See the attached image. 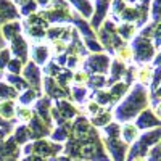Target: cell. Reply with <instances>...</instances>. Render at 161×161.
Instances as JSON below:
<instances>
[{
	"instance_id": "obj_34",
	"label": "cell",
	"mask_w": 161,
	"mask_h": 161,
	"mask_svg": "<svg viewBox=\"0 0 161 161\" xmlns=\"http://www.w3.org/2000/svg\"><path fill=\"white\" fill-rule=\"evenodd\" d=\"M16 116L23 121V123H31V119H32V111L29 108H26V106H18L16 108Z\"/></svg>"
},
{
	"instance_id": "obj_32",
	"label": "cell",
	"mask_w": 161,
	"mask_h": 161,
	"mask_svg": "<svg viewBox=\"0 0 161 161\" xmlns=\"http://www.w3.org/2000/svg\"><path fill=\"white\" fill-rule=\"evenodd\" d=\"M152 44L155 47V50H161V23L155 24V28H153V32H152Z\"/></svg>"
},
{
	"instance_id": "obj_38",
	"label": "cell",
	"mask_w": 161,
	"mask_h": 161,
	"mask_svg": "<svg viewBox=\"0 0 161 161\" xmlns=\"http://www.w3.org/2000/svg\"><path fill=\"white\" fill-rule=\"evenodd\" d=\"M124 10H126V3L123 2V0H113V5H111V15H113V18H118Z\"/></svg>"
},
{
	"instance_id": "obj_10",
	"label": "cell",
	"mask_w": 161,
	"mask_h": 161,
	"mask_svg": "<svg viewBox=\"0 0 161 161\" xmlns=\"http://www.w3.org/2000/svg\"><path fill=\"white\" fill-rule=\"evenodd\" d=\"M95 7H97V11H95V15L92 16V28L95 31H98L102 21L106 16V11L110 8V0H97Z\"/></svg>"
},
{
	"instance_id": "obj_23",
	"label": "cell",
	"mask_w": 161,
	"mask_h": 161,
	"mask_svg": "<svg viewBox=\"0 0 161 161\" xmlns=\"http://www.w3.org/2000/svg\"><path fill=\"white\" fill-rule=\"evenodd\" d=\"M111 118H113V113L110 110H102L98 114H95L92 118V124L93 126H108L111 123Z\"/></svg>"
},
{
	"instance_id": "obj_5",
	"label": "cell",
	"mask_w": 161,
	"mask_h": 161,
	"mask_svg": "<svg viewBox=\"0 0 161 161\" xmlns=\"http://www.w3.org/2000/svg\"><path fill=\"white\" fill-rule=\"evenodd\" d=\"M110 64H111V60H110L108 55H103V53H97V55H92V57H89V58L86 60L84 68H86V71H89V73L103 76L106 71H108Z\"/></svg>"
},
{
	"instance_id": "obj_44",
	"label": "cell",
	"mask_w": 161,
	"mask_h": 161,
	"mask_svg": "<svg viewBox=\"0 0 161 161\" xmlns=\"http://www.w3.org/2000/svg\"><path fill=\"white\" fill-rule=\"evenodd\" d=\"M45 73H47L48 76H52V74H53V76L57 77V76L61 73V69L57 66V63H48V64L45 66Z\"/></svg>"
},
{
	"instance_id": "obj_21",
	"label": "cell",
	"mask_w": 161,
	"mask_h": 161,
	"mask_svg": "<svg viewBox=\"0 0 161 161\" xmlns=\"http://www.w3.org/2000/svg\"><path fill=\"white\" fill-rule=\"evenodd\" d=\"M15 102L13 100H2L0 102V116L3 119H13L15 118Z\"/></svg>"
},
{
	"instance_id": "obj_22",
	"label": "cell",
	"mask_w": 161,
	"mask_h": 161,
	"mask_svg": "<svg viewBox=\"0 0 161 161\" xmlns=\"http://www.w3.org/2000/svg\"><path fill=\"white\" fill-rule=\"evenodd\" d=\"M127 90H129V86L124 84V82H116V84H113L111 89H110V95H111L113 103H116L118 100L123 98V97L126 95Z\"/></svg>"
},
{
	"instance_id": "obj_45",
	"label": "cell",
	"mask_w": 161,
	"mask_h": 161,
	"mask_svg": "<svg viewBox=\"0 0 161 161\" xmlns=\"http://www.w3.org/2000/svg\"><path fill=\"white\" fill-rule=\"evenodd\" d=\"M102 110H103V108H102L98 103H95V102H90V103L87 105V111H89V114H92V118L95 116V114H98Z\"/></svg>"
},
{
	"instance_id": "obj_19",
	"label": "cell",
	"mask_w": 161,
	"mask_h": 161,
	"mask_svg": "<svg viewBox=\"0 0 161 161\" xmlns=\"http://www.w3.org/2000/svg\"><path fill=\"white\" fill-rule=\"evenodd\" d=\"M50 100L48 98H42V100H39L37 105H36V111L37 114L42 118L45 121V124L50 126Z\"/></svg>"
},
{
	"instance_id": "obj_8",
	"label": "cell",
	"mask_w": 161,
	"mask_h": 161,
	"mask_svg": "<svg viewBox=\"0 0 161 161\" xmlns=\"http://www.w3.org/2000/svg\"><path fill=\"white\" fill-rule=\"evenodd\" d=\"M105 143L108 147V152L111 153L114 161H126V155L129 152L127 145L121 139H105Z\"/></svg>"
},
{
	"instance_id": "obj_52",
	"label": "cell",
	"mask_w": 161,
	"mask_h": 161,
	"mask_svg": "<svg viewBox=\"0 0 161 161\" xmlns=\"http://www.w3.org/2000/svg\"><path fill=\"white\" fill-rule=\"evenodd\" d=\"M15 2H16V3H19V5H23V3L28 2V0H15Z\"/></svg>"
},
{
	"instance_id": "obj_18",
	"label": "cell",
	"mask_w": 161,
	"mask_h": 161,
	"mask_svg": "<svg viewBox=\"0 0 161 161\" xmlns=\"http://www.w3.org/2000/svg\"><path fill=\"white\" fill-rule=\"evenodd\" d=\"M152 76H153V68L150 64H142V68L137 71L136 79L140 86H148L152 82Z\"/></svg>"
},
{
	"instance_id": "obj_28",
	"label": "cell",
	"mask_w": 161,
	"mask_h": 161,
	"mask_svg": "<svg viewBox=\"0 0 161 161\" xmlns=\"http://www.w3.org/2000/svg\"><path fill=\"white\" fill-rule=\"evenodd\" d=\"M150 16H152V23L153 24L161 23V0H152Z\"/></svg>"
},
{
	"instance_id": "obj_49",
	"label": "cell",
	"mask_w": 161,
	"mask_h": 161,
	"mask_svg": "<svg viewBox=\"0 0 161 161\" xmlns=\"http://www.w3.org/2000/svg\"><path fill=\"white\" fill-rule=\"evenodd\" d=\"M155 114H156V118H158V119H161V102L155 106Z\"/></svg>"
},
{
	"instance_id": "obj_29",
	"label": "cell",
	"mask_w": 161,
	"mask_h": 161,
	"mask_svg": "<svg viewBox=\"0 0 161 161\" xmlns=\"http://www.w3.org/2000/svg\"><path fill=\"white\" fill-rule=\"evenodd\" d=\"M68 129H69V124H66V123L60 124V126L55 129V132L52 134V139L55 140V142L66 140V137H68Z\"/></svg>"
},
{
	"instance_id": "obj_41",
	"label": "cell",
	"mask_w": 161,
	"mask_h": 161,
	"mask_svg": "<svg viewBox=\"0 0 161 161\" xmlns=\"http://www.w3.org/2000/svg\"><path fill=\"white\" fill-rule=\"evenodd\" d=\"M21 68H23V61H19L18 58L16 60H10L8 64H7V69L10 71V74H19L21 73Z\"/></svg>"
},
{
	"instance_id": "obj_46",
	"label": "cell",
	"mask_w": 161,
	"mask_h": 161,
	"mask_svg": "<svg viewBox=\"0 0 161 161\" xmlns=\"http://www.w3.org/2000/svg\"><path fill=\"white\" fill-rule=\"evenodd\" d=\"M10 61V52L8 50H2L0 52V69H3Z\"/></svg>"
},
{
	"instance_id": "obj_27",
	"label": "cell",
	"mask_w": 161,
	"mask_h": 161,
	"mask_svg": "<svg viewBox=\"0 0 161 161\" xmlns=\"http://www.w3.org/2000/svg\"><path fill=\"white\" fill-rule=\"evenodd\" d=\"M5 79L8 80L13 87H15V90H28V89H29L28 82H26L24 79H21L18 74H7Z\"/></svg>"
},
{
	"instance_id": "obj_48",
	"label": "cell",
	"mask_w": 161,
	"mask_h": 161,
	"mask_svg": "<svg viewBox=\"0 0 161 161\" xmlns=\"http://www.w3.org/2000/svg\"><path fill=\"white\" fill-rule=\"evenodd\" d=\"M152 61H153V64L156 66V68H161V50L156 52V55H155V58Z\"/></svg>"
},
{
	"instance_id": "obj_42",
	"label": "cell",
	"mask_w": 161,
	"mask_h": 161,
	"mask_svg": "<svg viewBox=\"0 0 161 161\" xmlns=\"http://www.w3.org/2000/svg\"><path fill=\"white\" fill-rule=\"evenodd\" d=\"M86 95H87V90H86L84 87H74V89H73V97H74V100H76V102L84 103Z\"/></svg>"
},
{
	"instance_id": "obj_47",
	"label": "cell",
	"mask_w": 161,
	"mask_h": 161,
	"mask_svg": "<svg viewBox=\"0 0 161 161\" xmlns=\"http://www.w3.org/2000/svg\"><path fill=\"white\" fill-rule=\"evenodd\" d=\"M152 97H153V98H152V105H153V106H156V105L161 102V86H159L153 93H152Z\"/></svg>"
},
{
	"instance_id": "obj_26",
	"label": "cell",
	"mask_w": 161,
	"mask_h": 161,
	"mask_svg": "<svg viewBox=\"0 0 161 161\" xmlns=\"http://www.w3.org/2000/svg\"><path fill=\"white\" fill-rule=\"evenodd\" d=\"M21 34V24L16 21V23H8L3 26V37L11 40V39H15L16 36Z\"/></svg>"
},
{
	"instance_id": "obj_51",
	"label": "cell",
	"mask_w": 161,
	"mask_h": 161,
	"mask_svg": "<svg viewBox=\"0 0 161 161\" xmlns=\"http://www.w3.org/2000/svg\"><path fill=\"white\" fill-rule=\"evenodd\" d=\"M152 0H140V3H145V5H150Z\"/></svg>"
},
{
	"instance_id": "obj_12",
	"label": "cell",
	"mask_w": 161,
	"mask_h": 161,
	"mask_svg": "<svg viewBox=\"0 0 161 161\" xmlns=\"http://www.w3.org/2000/svg\"><path fill=\"white\" fill-rule=\"evenodd\" d=\"M19 15L16 8L8 0H0V23H5L8 19H18Z\"/></svg>"
},
{
	"instance_id": "obj_33",
	"label": "cell",
	"mask_w": 161,
	"mask_h": 161,
	"mask_svg": "<svg viewBox=\"0 0 161 161\" xmlns=\"http://www.w3.org/2000/svg\"><path fill=\"white\" fill-rule=\"evenodd\" d=\"M89 86L92 89H102V87L106 86V79H105V76L93 74L92 77H89Z\"/></svg>"
},
{
	"instance_id": "obj_7",
	"label": "cell",
	"mask_w": 161,
	"mask_h": 161,
	"mask_svg": "<svg viewBox=\"0 0 161 161\" xmlns=\"http://www.w3.org/2000/svg\"><path fill=\"white\" fill-rule=\"evenodd\" d=\"M24 80L28 82L29 89L34 90L37 95L40 93V69L37 68V64L29 61L28 64L24 66Z\"/></svg>"
},
{
	"instance_id": "obj_50",
	"label": "cell",
	"mask_w": 161,
	"mask_h": 161,
	"mask_svg": "<svg viewBox=\"0 0 161 161\" xmlns=\"http://www.w3.org/2000/svg\"><path fill=\"white\" fill-rule=\"evenodd\" d=\"M37 2L40 3V7H45V5H47V3L50 2V0H37Z\"/></svg>"
},
{
	"instance_id": "obj_2",
	"label": "cell",
	"mask_w": 161,
	"mask_h": 161,
	"mask_svg": "<svg viewBox=\"0 0 161 161\" xmlns=\"http://www.w3.org/2000/svg\"><path fill=\"white\" fill-rule=\"evenodd\" d=\"M161 140V127L145 130L139 139L132 143V147L127 152V161H132L134 158H145L147 153L150 152L152 147H155Z\"/></svg>"
},
{
	"instance_id": "obj_9",
	"label": "cell",
	"mask_w": 161,
	"mask_h": 161,
	"mask_svg": "<svg viewBox=\"0 0 161 161\" xmlns=\"http://www.w3.org/2000/svg\"><path fill=\"white\" fill-rule=\"evenodd\" d=\"M11 52L15 53V57L19 61H26L28 60V52H29V45L24 40V37L19 34L15 39H11Z\"/></svg>"
},
{
	"instance_id": "obj_20",
	"label": "cell",
	"mask_w": 161,
	"mask_h": 161,
	"mask_svg": "<svg viewBox=\"0 0 161 161\" xmlns=\"http://www.w3.org/2000/svg\"><path fill=\"white\" fill-rule=\"evenodd\" d=\"M136 24H132V23H121L118 28H116V32L118 36L123 39V40H129L134 37V34H136Z\"/></svg>"
},
{
	"instance_id": "obj_43",
	"label": "cell",
	"mask_w": 161,
	"mask_h": 161,
	"mask_svg": "<svg viewBox=\"0 0 161 161\" xmlns=\"http://www.w3.org/2000/svg\"><path fill=\"white\" fill-rule=\"evenodd\" d=\"M86 44H87V48L92 50V52H95V53H102L103 52V47L100 42H97L95 39H86Z\"/></svg>"
},
{
	"instance_id": "obj_55",
	"label": "cell",
	"mask_w": 161,
	"mask_h": 161,
	"mask_svg": "<svg viewBox=\"0 0 161 161\" xmlns=\"http://www.w3.org/2000/svg\"><path fill=\"white\" fill-rule=\"evenodd\" d=\"M57 161H69V159H66V158H60V159H57Z\"/></svg>"
},
{
	"instance_id": "obj_25",
	"label": "cell",
	"mask_w": 161,
	"mask_h": 161,
	"mask_svg": "<svg viewBox=\"0 0 161 161\" xmlns=\"http://www.w3.org/2000/svg\"><path fill=\"white\" fill-rule=\"evenodd\" d=\"M114 55H116V60H118V61L124 63V64L132 61V50H130V47H129L127 44L121 45V47L114 52Z\"/></svg>"
},
{
	"instance_id": "obj_53",
	"label": "cell",
	"mask_w": 161,
	"mask_h": 161,
	"mask_svg": "<svg viewBox=\"0 0 161 161\" xmlns=\"http://www.w3.org/2000/svg\"><path fill=\"white\" fill-rule=\"evenodd\" d=\"M132 161H147V158H134Z\"/></svg>"
},
{
	"instance_id": "obj_3",
	"label": "cell",
	"mask_w": 161,
	"mask_h": 161,
	"mask_svg": "<svg viewBox=\"0 0 161 161\" xmlns=\"http://www.w3.org/2000/svg\"><path fill=\"white\" fill-rule=\"evenodd\" d=\"M130 50H132V58L139 64H148V61H152L156 55V50L152 44V40L140 34L134 37Z\"/></svg>"
},
{
	"instance_id": "obj_16",
	"label": "cell",
	"mask_w": 161,
	"mask_h": 161,
	"mask_svg": "<svg viewBox=\"0 0 161 161\" xmlns=\"http://www.w3.org/2000/svg\"><path fill=\"white\" fill-rule=\"evenodd\" d=\"M124 74H126V64H124V63H121V61H118V60L111 61V77L106 80V86H113V84H116Z\"/></svg>"
},
{
	"instance_id": "obj_6",
	"label": "cell",
	"mask_w": 161,
	"mask_h": 161,
	"mask_svg": "<svg viewBox=\"0 0 161 161\" xmlns=\"http://www.w3.org/2000/svg\"><path fill=\"white\" fill-rule=\"evenodd\" d=\"M136 127L139 130H152L156 127H161V119L156 118V114L148 108V110H143L136 121Z\"/></svg>"
},
{
	"instance_id": "obj_15",
	"label": "cell",
	"mask_w": 161,
	"mask_h": 161,
	"mask_svg": "<svg viewBox=\"0 0 161 161\" xmlns=\"http://www.w3.org/2000/svg\"><path fill=\"white\" fill-rule=\"evenodd\" d=\"M48 47L47 45H40V44H36L32 47V53H31V57H32V63L36 64H45L47 60H48Z\"/></svg>"
},
{
	"instance_id": "obj_17",
	"label": "cell",
	"mask_w": 161,
	"mask_h": 161,
	"mask_svg": "<svg viewBox=\"0 0 161 161\" xmlns=\"http://www.w3.org/2000/svg\"><path fill=\"white\" fill-rule=\"evenodd\" d=\"M69 2L74 5V8H76L86 19L92 18V15H93V7H92V3L89 2V0H69Z\"/></svg>"
},
{
	"instance_id": "obj_36",
	"label": "cell",
	"mask_w": 161,
	"mask_h": 161,
	"mask_svg": "<svg viewBox=\"0 0 161 161\" xmlns=\"http://www.w3.org/2000/svg\"><path fill=\"white\" fill-rule=\"evenodd\" d=\"M150 92L153 93L159 86H161V68H155L153 69V76H152V82H150Z\"/></svg>"
},
{
	"instance_id": "obj_35",
	"label": "cell",
	"mask_w": 161,
	"mask_h": 161,
	"mask_svg": "<svg viewBox=\"0 0 161 161\" xmlns=\"http://www.w3.org/2000/svg\"><path fill=\"white\" fill-rule=\"evenodd\" d=\"M73 80H74L76 87H84V86L89 82V74H87L86 71L76 73V74H73Z\"/></svg>"
},
{
	"instance_id": "obj_54",
	"label": "cell",
	"mask_w": 161,
	"mask_h": 161,
	"mask_svg": "<svg viewBox=\"0 0 161 161\" xmlns=\"http://www.w3.org/2000/svg\"><path fill=\"white\" fill-rule=\"evenodd\" d=\"M123 2H124V3H126V2H127V3H136L137 0H123Z\"/></svg>"
},
{
	"instance_id": "obj_4",
	"label": "cell",
	"mask_w": 161,
	"mask_h": 161,
	"mask_svg": "<svg viewBox=\"0 0 161 161\" xmlns=\"http://www.w3.org/2000/svg\"><path fill=\"white\" fill-rule=\"evenodd\" d=\"M100 32V44L103 48H106L110 53H114L121 45H124L123 39H121L116 32V26L114 21H105V26L102 29H98Z\"/></svg>"
},
{
	"instance_id": "obj_13",
	"label": "cell",
	"mask_w": 161,
	"mask_h": 161,
	"mask_svg": "<svg viewBox=\"0 0 161 161\" xmlns=\"http://www.w3.org/2000/svg\"><path fill=\"white\" fill-rule=\"evenodd\" d=\"M121 137H123V142L126 145L134 143L139 139V129L136 127V124H132V123H124L123 127H121Z\"/></svg>"
},
{
	"instance_id": "obj_39",
	"label": "cell",
	"mask_w": 161,
	"mask_h": 161,
	"mask_svg": "<svg viewBox=\"0 0 161 161\" xmlns=\"http://www.w3.org/2000/svg\"><path fill=\"white\" fill-rule=\"evenodd\" d=\"M36 95H37V93H36L34 90H31V89L24 90V92H23V95L19 97L21 106H24V105H29V103H32V102L36 100Z\"/></svg>"
},
{
	"instance_id": "obj_31",
	"label": "cell",
	"mask_w": 161,
	"mask_h": 161,
	"mask_svg": "<svg viewBox=\"0 0 161 161\" xmlns=\"http://www.w3.org/2000/svg\"><path fill=\"white\" fill-rule=\"evenodd\" d=\"M31 137V132L28 129V126H19L15 132V140L19 142V143H24V142H28Z\"/></svg>"
},
{
	"instance_id": "obj_11",
	"label": "cell",
	"mask_w": 161,
	"mask_h": 161,
	"mask_svg": "<svg viewBox=\"0 0 161 161\" xmlns=\"http://www.w3.org/2000/svg\"><path fill=\"white\" fill-rule=\"evenodd\" d=\"M29 127H31V137H34V139H42V137H45V136H48V124H45L42 119H39L37 116H32V119H31V123H29Z\"/></svg>"
},
{
	"instance_id": "obj_37",
	"label": "cell",
	"mask_w": 161,
	"mask_h": 161,
	"mask_svg": "<svg viewBox=\"0 0 161 161\" xmlns=\"http://www.w3.org/2000/svg\"><path fill=\"white\" fill-rule=\"evenodd\" d=\"M36 10H37V3L34 0H28V2L23 3V7H21V15L23 16H31Z\"/></svg>"
},
{
	"instance_id": "obj_14",
	"label": "cell",
	"mask_w": 161,
	"mask_h": 161,
	"mask_svg": "<svg viewBox=\"0 0 161 161\" xmlns=\"http://www.w3.org/2000/svg\"><path fill=\"white\" fill-rule=\"evenodd\" d=\"M44 89L47 92V95L52 98H63L68 95V89H60L52 77H45V87Z\"/></svg>"
},
{
	"instance_id": "obj_40",
	"label": "cell",
	"mask_w": 161,
	"mask_h": 161,
	"mask_svg": "<svg viewBox=\"0 0 161 161\" xmlns=\"http://www.w3.org/2000/svg\"><path fill=\"white\" fill-rule=\"evenodd\" d=\"M68 44L64 42V40H52V50L57 53V55H61V53H64L66 50H68Z\"/></svg>"
},
{
	"instance_id": "obj_1",
	"label": "cell",
	"mask_w": 161,
	"mask_h": 161,
	"mask_svg": "<svg viewBox=\"0 0 161 161\" xmlns=\"http://www.w3.org/2000/svg\"><path fill=\"white\" fill-rule=\"evenodd\" d=\"M148 103H150L148 90L145 89V86L136 84L130 89L129 95H126V98L116 106L114 118L119 123H127V121L139 116L143 110H147Z\"/></svg>"
},
{
	"instance_id": "obj_24",
	"label": "cell",
	"mask_w": 161,
	"mask_h": 161,
	"mask_svg": "<svg viewBox=\"0 0 161 161\" xmlns=\"http://www.w3.org/2000/svg\"><path fill=\"white\" fill-rule=\"evenodd\" d=\"M57 105H58V108H60V113H58V116H60V119L61 118H66V119H69V118H73V116H76L77 114V110L74 108V106L71 105V103H66V102H57Z\"/></svg>"
},
{
	"instance_id": "obj_30",
	"label": "cell",
	"mask_w": 161,
	"mask_h": 161,
	"mask_svg": "<svg viewBox=\"0 0 161 161\" xmlns=\"http://www.w3.org/2000/svg\"><path fill=\"white\" fill-rule=\"evenodd\" d=\"M16 95H18V92L13 87H8L7 84L0 82V98L2 100H13V98H16Z\"/></svg>"
}]
</instances>
